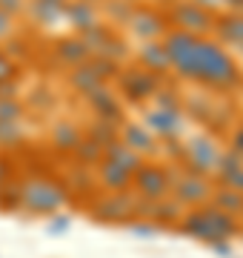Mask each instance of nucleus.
Listing matches in <instances>:
<instances>
[{
    "label": "nucleus",
    "instance_id": "6",
    "mask_svg": "<svg viewBox=\"0 0 243 258\" xmlns=\"http://www.w3.org/2000/svg\"><path fill=\"white\" fill-rule=\"evenodd\" d=\"M135 186H138V192L146 195L149 201H158V198H163V195L169 192V175L166 169H160V166L155 164H143L138 172H135Z\"/></svg>",
    "mask_w": 243,
    "mask_h": 258
},
{
    "label": "nucleus",
    "instance_id": "5",
    "mask_svg": "<svg viewBox=\"0 0 243 258\" xmlns=\"http://www.w3.org/2000/svg\"><path fill=\"white\" fill-rule=\"evenodd\" d=\"M129 29L135 32V37H141V40H158V37H166L169 32V18L163 12L152 9V6H138V9H132L129 15Z\"/></svg>",
    "mask_w": 243,
    "mask_h": 258
},
{
    "label": "nucleus",
    "instance_id": "8",
    "mask_svg": "<svg viewBox=\"0 0 243 258\" xmlns=\"http://www.w3.org/2000/svg\"><path fill=\"white\" fill-rule=\"evenodd\" d=\"M141 66L146 69V72H169L172 69V63H169V55H166V46L163 43H158V40H149V43H143L141 46Z\"/></svg>",
    "mask_w": 243,
    "mask_h": 258
},
{
    "label": "nucleus",
    "instance_id": "28",
    "mask_svg": "<svg viewBox=\"0 0 243 258\" xmlns=\"http://www.w3.org/2000/svg\"><path fill=\"white\" fill-rule=\"evenodd\" d=\"M15 72H18V69H15V63H12L6 55H0V83H9L12 78H15Z\"/></svg>",
    "mask_w": 243,
    "mask_h": 258
},
{
    "label": "nucleus",
    "instance_id": "13",
    "mask_svg": "<svg viewBox=\"0 0 243 258\" xmlns=\"http://www.w3.org/2000/svg\"><path fill=\"white\" fill-rule=\"evenodd\" d=\"M66 18L72 20L77 29H89L97 26V12L92 9V3H83V0H75V3H66Z\"/></svg>",
    "mask_w": 243,
    "mask_h": 258
},
{
    "label": "nucleus",
    "instance_id": "19",
    "mask_svg": "<svg viewBox=\"0 0 243 258\" xmlns=\"http://www.w3.org/2000/svg\"><path fill=\"white\" fill-rule=\"evenodd\" d=\"M89 101L94 103V109L100 112L103 118H114L117 115V103H114V98H112V92L106 89V86H100V89H94L92 95H89Z\"/></svg>",
    "mask_w": 243,
    "mask_h": 258
},
{
    "label": "nucleus",
    "instance_id": "2",
    "mask_svg": "<svg viewBox=\"0 0 243 258\" xmlns=\"http://www.w3.org/2000/svg\"><path fill=\"white\" fill-rule=\"evenodd\" d=\"M183 227H186L189 235H197V238H203V241H220V238H226L229 232H234L232 215H226V212L217 210V207L195 210L186 221H183Z\"/></svg>",
    "mask_w": 243,
    "mask_h": 258
},
{
    "label": "nucleus",
    "instance_id": "36",
    "mask_svg": "<svg viewBox=\"0 0 243 258\" xmlns=\"http://www.w3.org/2000/svg\"><path fill=\"white\" fill-rule=\"evenodd\" d=\"M83 3H100V0H83Z\"/></svg>",
    "mask_w": 243,
    "mask_h": 258
},
{
    "label": "nucleus",
    "instance_id": "21",
    "mask_svg": "<svg viewBox=\"0 0 243 258\" xmlns=\"http://www.w3.org/2000/svg\"><path fill=\"white\" fill-rule=\"evenodd\" d=\"M126 147L141 155V149L143 152H152V149H155V141H152L141 126H126Z\"/></svg>",
    "mask_w": 243,
    "mask_h": 258
},
{
    "label": "nucleus",
    "instance_id": "1",
    "mask_svg": "<svg viewBox=\"0 0 243 258\" xmlns=\"http://www.w3.org/2000/svg\"><path fill=\"white\" fill-rule=\"evenodd\" d=\"M163 46H166L172 69H178L189 81L212 86V89H232L240 83L237 63L217 40L172 29L163 37Z\"/></svg>",
    "mask_w": 243,
    "mask_h": 258
},
{
    "label": "nucleus",
    "instance_id": "7",
    "mask_svg": "<svg viewBox=\"0 0 243 258\" xmlns=\"http://www.w3.org/2000/svg\"><path fill=\"white\" fill-rule=\"evenodd\" d=\"M120 86L132 101H143V98H149V95L158 92V81L146 69H126L120 75Z\"/></svg>",
    "mask_w": 243,
    "mask_h": 258
},
{
    "label": "nucleus",
    "instance_id": "25",
    "mask_svg": "<svg viewBox=\"0 0 243 258\" xmlns=\"http://www.w3.org/2000/svg\"><path fill=\"white\" fill-rule=\"evenodd\" d=\"M18 141H20V129H18V123L0 120V144H18Z\"/></svg>",
    "mask_w": 243,
    "mask_h": 258
},
{
    "label": "nucleus",
    "instance_id": "12",
    "mask_svg": "<svg viewBox=\"0 0 243 258\" xmlns=\"http://www.w3.org/2000/svg\"><path fill=\"white\" fill-rule=\"evenodd\" d=\"M212 32H217L226 43L243 46V15H237V12H234V15H223V18H217Z\"/></svg>",
    "mask_w": 243,
    "mask_h": 258
},
{
    "label": "nucleus",
    "instance_id": "23",
    "mask_svg": "<svg viewBox=\"0 0 243 258\" xmlns=\"http://www.w3.org/2000/svg\"><path fill=\"white\" fill-rule=\"evenodd\" d=\"M86 63H89V69H92L100 81H106L109 75H117V63L109 60V57H94V60H86Z\"/></svg>",
    "mask_w": 243,
    "mask_h": 258
},
{
    "label": "nucleus",
    "instance_id": "33",
    "mask_svg": "<svg viewBox=\"0 0 243 258\" xmlns=\"http://www.w3.org/2000/svg\"><path fill=\"white\" fill-rule=\"evenodd\" d=\"M158 3H169V6H175V3H178V0H158Z\"/></svg>",
    "mask_w": 243,
    "mask_h": 258
},
{
    "label": "nucleus",
    "instance_id": "31",
    "mask_svg": "<svg viewBox=\"0 0 243 258\" xmlns=\"http://www.w3.org/2000/svg\"><path fill=\"white\" fill-rule=\"evenodd\" d=\"M232 147H234V152H237V155H243V129H237V132H234Z\"/></svg>",
    "mask_w": 243,
    "mask_h": 258
},
{
    "label": "nucleus",
    "instance_id": "16",
    "mask_svg": "<svg viewBox=\"0 0 243 258\" xmlns=\"http://www.w3.org/2000/svg\"><path fill=\"white\" fill-rule=\"evenodd\" d=\"M57 55L63 57L69 66H83L89 60V49H86V43L80 37H66V40L57 43Z\"/></svg>",
    "mask_w": 243,
    "mask_h": 258
},
{
    "label": "nucleus",
    "instance_id": "11",
    "mask_svg": "<svg viewBox=\"0 0 243 258\" xmlns=\"http://www.w3.org/2000/svg\"><path fill=\"white\" fill-rule=\"evenodd\" d=\"M175 192H178V201L180 204H203L212 189L206 184V178H183L178 186H175Z\"/></svg>",
    "mask_w": 243,
    "mask_h": 258
},
{
    "label": "nucleus",
    "instance_id": "14",
    "mask_svg": "<svg viewBox=\"0 0 243 258\" xmlns=\"http://www.w3.org/2000/svg\"><path fill=\"white\" fill-rule=\"evenodd\" d=\"M32 20H38V23H57L60 18H66V3H52V0H32Z\"/></svg>",
    "mask_w": 243,
    "mask_h": 258
},
{
    "label": "nucleus",
    "instance_id": "34",
    "mask_svg": "<svg viewBox=\"0 0 243 258\" xmlns=\"http://www.w3.org/2000/svg\"><path fill=\"white\" fill-rule=\"evenodd\" d=\"M120 3H129V6H135V3H138V0H120Z\"/></svg>",
    "mask_w": 243,
    "mask_h": 258
},
{
    "label": "nucleus",
    "instance_id": "18",
    "mask_svg": "<svg viewBox=\"0 0 243 258\" xmlns=\"http://www.w3.org/2000/svg\"><path fill=\"white\" fill-rule=\"evenodd\" d=\"M72 86H75L77 92L92 95L94 89H100L103 86V81L89 69V63H83V66H75V72H72Z\"/></svg>",
    "mask_w": 243,
    "mask_h": 258
},
{
    "label": "nucleus",
    "instance_id": "24",
    "mask_svg": "<svg viewBox=\"0 0 243 258\" xmlns=\"http://www.w3.org/2000/svg\"><path fill=\"white\" fill-rule=\"evenodd\" d=\"M20 115H23V106H20L18 98L12 101H0V120H9V123H18Z\"/></svg>",
    "mask_w": 243,
    "mask_h": 258
},
{
    "label": "nucleus",
    "instance_id": "32",
    "mask_svg": "<svg viewBox=\"0 0 243 258\" xmlns=\"http://www.w3.org/2000/svg\"><path fill=\"white\" fill-rule=\"evenodd\" d=\"M223 6H232V9L240 15V12H243V0H223Z\"/></svg>",
    "mask_w": 243,
    "mask_h": 258
},
{
    "label": "nucleus",
    "instance_id": "27",
    "mask_svg": "<svg viewBox=\"0 0 243 258\" xmlns=\"http://www.w3.org/2000/svg\"><path fill=\"white\" fill-rule=\"evenodd\" d=\"M23 9H26V0H0V12H3V15H9V18L20 15Z\"/></svg>",
    "mask_w": 243,
    "mask_h": 258
},
{
    "label": "nucleus",
    "instance_id": "15",
    "mask_svg": "<svg viewBox=\"0 0 243 258\" xmlns=\"http://www.w3.org/2000/svg\"><path fill=\"white\" fill-rule=\"evenodd\" d=\"M106 161L117 164L120 169H126V172H132V175H135V172L143 166L141 164V155H138V152H132L126 144H112V147L106 149Z\"/></svg>",
    "mask_w": 243,
    "mask_h": 258
},
{
    "label": "nucleus",
    "instance_id": "10",
    "mask_svg": "<svg viewBox=\"0 0 243 258\" xmlns=\"http://www.w3.org/2000/svg\"><path fill=\"white\" fill-rule=\"evenodd\" d=\"M149 123L158 129L160 135L172 138L183 126V118H180V109H175V106H158L155 112H149Z\"/></svg>",
    "mask_w": 243,
    "mask_h": 258
},
{
    "label": "nucleus",
    "instance_id": "30",
    "mask_svg": "<svg viewBox=\"0 0 243 258\" xmlns=\"http://www.w3.org/2000/svg\"><path fill=\"white\" fill-rule=\"evenodd\" d=\"M12 29H15V20H12L9 15H3V12H0V40H3V37H9Z\"/></svg>",
    "mask_w": 243,
    "mask_h": 258
},
{
    "label": "nucleus",
    "instance_id": "4",
    "mask_svg": "<svg viewBox=\"0 0 243 258\" xmlns=\"http://www.w3.org/2000/svg\"><path fill=\"white\" fill-rule=\"evenodd\" d=\"M169 20H175L180 32H189V35H197V37H203L206 32L215 29V15L203 9V6H197L195 0H178L172 6Z\"/></svg>",
    "mask_w": 243,
    "mask_h": 258
},
{
    "label": "nucleus",
    "instance_id": "22",
    "mask_svg": "<svg viewBox=\"0 0 243 258\" xmlns=\"http://www.w3.org/2000/svg\"><path fill=\"white\" fill-rule=\"evenodd\" d=\"M80 135H77V129L72 126V123H60V126L55 129V144L60 149H77V144H80Z\"/></svg>",
    "mask_w": 243,
    "mask_h": 258
},
{
    "label": "nucleus",
    "instance_id": "29",
    "mask_svg": "<svg viewBox=\"0 0 243 258\" xmlns=\"http://www.w3.org/2000/svg\"><path fill=\"white\" fill-rule=\"evenodd\" d=\"M226 186H229V189H234V192H243V169H237L234 175L226 178Z\"/></svg>",
    "mask_w": 243,
    "mask_h": 258
},
{
    "label": "nucleus",
    "instance_id": "35",
    "mask_svg": "<svg viewBox=\"0 0 243 258\" xmlns=\"http://www.w3.org/2000/svg\"><path fill=\"white\" fill-rule=\"evenodd\" d=\"M52 3H69V0H52Z\"/></svg>",
    "mask_w": 243,
    "mask_h": 258
},
{
    "label": "nucleus",
    "instance_id": "26",
    "mask_svg": "<svg viewBox=\"0 0 243 258\" xmlns=\"http://www.w3.org/2000/svg\"><path fill=\"white\" fill-rule=\"evenodd\" d=\"M155 218H160V221H169V218H178V204L175 201H163L155 207Z\"/></svg>",
    "mask_w": 243,
    "mask_h": 258
},
{
    "label": "nucleus",
    "instance_id": "20",
    "mask_svg": "<svg viewBox=\"0 0 243 258\" xmlns=\"http://www.w3.org/2000/svg\"><path fill=\"white\" fill-rule=\"evenodd\" d=\"M215 207L217 210H223L226 215H232V212H243V192H234V189H220L215 192Z\"/></svg>",
    "mask_w": 243,
    "mask_h": 258
},
{
    "label": "nucleus",
    "instance_id": "3",
    "mask_svg": "<svg viewBox=\"0 0 243 258\" xmlns=\"http://www.w3.org/2000/svg\"><path fill=\"white\" fill-rule=\"evenodd\" d=\"M20 201L32 212H55L63 207L66 192L63 186L49 181V178H29L26 184L20 186Z\"/></svg>",
    "mask_w": 243,
    "mask_h": 258
},
{
    "label": "nucleus",
    "instance_id": "9",
    "mask_svg": "<svg viewBox=\"0 0 243 258\" xmlns=\"http://www.w3.org/2000/svg\"><path fill=\"white\" fill-rule=\"evenodd\" d=\"M189 158H192L195 166H200V169H212V166H217L220 152H217L215 141L206 138V135H200V138H195L192 144H189Z\"/></svg>",
    "mask_w": 243,
    "mask_h": 258
},
{
    "label": "nucleus",
    "instance_id": "17",
    "mask_svg": "<svg viewBox=\"0 0 243 258\" xmlns=\"http://www.w3.org/2000/svg\"><path fill=\"white\" fill-rule=\"evenodd\" d=\"M100 181L106 189H114V192H120V189H126L132 181V172H126V169H120L117 164H112V161H103L100 166Z\"/></svg>",
    "mask_w": 243,
    "mask_h": 258
}]
</instances>
